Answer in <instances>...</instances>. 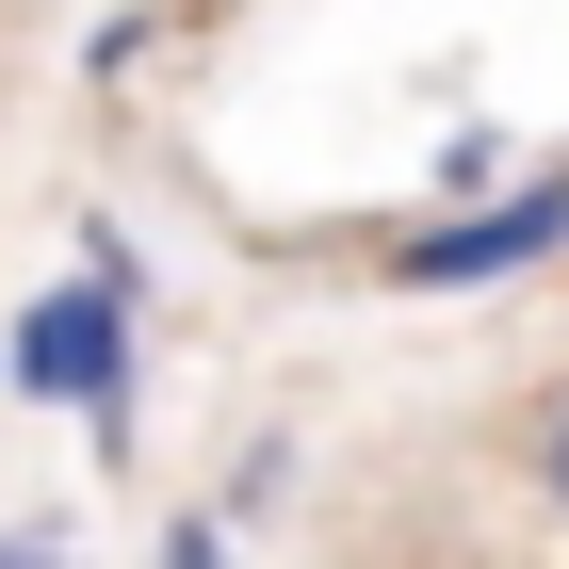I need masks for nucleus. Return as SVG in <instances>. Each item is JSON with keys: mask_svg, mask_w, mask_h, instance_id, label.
I'll list each match as a JSON object with an SVG mask.
<instances>
[{"mask_svg": "<svg viewBox=\"0 0 569 569\" xmlns=\"http://www.w3.org/2000/svg\"><path fill=\"white\" fill-rule=\"evenodd\" d=\"M17 391H33V407H82V423L131 456V244H114V228L82 244L66 293L17 309Z\"/></svg>", "mask_w": 569, "mask_h": 569, "instance_id": "obj_1", "label": "nucleus"}, {"mask_svg": "<svg viewBox=\"0 0 569 569\" xmlns=\"http://www.w3.org/2000/svg\"><path fill=\"white\" fill-rule=\"evenodd\" d=\"M537 261H569V179H521L488 212L391 228V293H488V277H537Z\"/></svg>", "mask_w": 569, "mask_h": 569, "instance_id": "obj_2", "label": "nucleus"}, {"mask_svg": "<svg viewBox=\"0 0 569 569\" xmlns=\"http://www.w3.org/2000/svg\"><path fill=\"white\" fill-rule=\"evenodd\" d=\"M0 569H82V537L66 521H0Z\"/></svg>", "mask_w": 569, "mask_h": 569, "instance_id": "obj_3", "label": "nucleus"}, {"mask_svg": "<svg viewBox=\"0 0 569 569\" xmlns=\"http://www.w3.org/2000/svg\"><path fill=\"white\" fill-rule=\"evenodd\" d=\"M147 569H228V521H163V553Z\"/></svg>", "mask_w": 569, "mask_h": 569, "instance_id": "obj_4", "label": "nucleus"}, {"mask_svg": "<svg viewBox=\"0 0 569 569\" xmlns=\"http://www.w3.org/2000/svg\"><path fill=\"white\" fill-rule=\"evenodd\" d=\"M537 488H553V521H569V391H553V423H537Z\"/></svg>", "mask_w": 569, "mask_h": 569, "instance_id": "obj_5", "label": "nucleus"}]
</instances>
